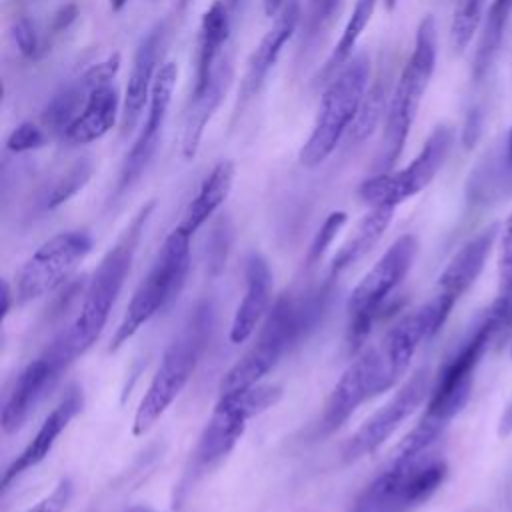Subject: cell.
I'll return each instance as SVG.
<instances>
[{
    "label": "cell",
    "instance_id": "1",
    "mask_svg": "<svg viewBox=\"0 0 512 512\" xmlns=\"http://www.w3.org/2000/svg\"><path fill=\"white\" fill-rule=\"evenodd\" d=\"M328 300V290L302 296L282 294L268 310L252 348L236 362L220 382V394L258 384L276 362L318 324Z\"/></svg>",
    "mask_w": 512,
    "mask_h": 512
},
{
    "label": "cell",
    "instance_id": "2",
    "mask_svg": "<svg viewBox=\"0 0 512 512\" xmlns=\"http://www.w3.org/2000/svg\"><path fill=\"white\" fill-rule=\"evenodd\" d=\"M152 210L154 202H148L136 212V216L130 220V224L120 234L116 244L104 254L98 268L90 276L80 312L76 320L64 330L66 342L76 358L82 356L98 340L102 328L106 326L110 310L130 272L140 236Z\"/></svg>",
    "mask_w": 512,
    "mask_h": 512
},
{
    "label": "cell",
    "instance_id": "3",
    "mask_svg": "<svg viewBox=\"0 0 512 512\" xmlns=\"http://www.w3.org/2000/svg\"><path fill=\"white\" fill-rule=\"evenodd\" d=\"M212 324L214 308L210 302H200L190 310L180 332L168 344L160 366L136 408L132 424L134 436H144L184 390L210 340Z\"/></svg>",
    "mask_w": 512,
    "mask_h": 512
},
{
    "label": "cell",
    "instance_id": "4",
    "mask_svg": "<svg viewBox=\"0 0 512 512\" xmlns=\"http://www.w3.org/2000/svg\"><path fill=\"white\" fill-rule=\"evenodd\" d=\"M436 54H438L436 22L428 14L418 24L412 54L406 60L398 76V82L390 94L386 120H384L382 150L378 156L380 172H390L394 162L404 150L412 122L418 114L420 102L432 80V74L436 68Z\"/></svg>",
    "mask_w": 512,
    "mask_h": 512
},
{
    "label": "cell",
    "instance_id": "5",
    "mask_svg": "<svg viewBox=\"0 0 512 512\" xmlns=\"http://www.w3.org/2000/svg\"><path fill=\"white\" fill-rule=\"evenodd\" d=\"M190 238L192 236L178 226L166 236L152 268L130 298L124 318L112 336L110 350H118L146 322L178 298L190 270Z\"/></svg>",
    "mask_w": 512,
    "mask_h": 512
},
{
    "label": "cell",
    "instance_id": "6",
    "mask_svg": "<svg viewBox=\"0 0 512 512\" xmlns=\"http://www.w3.org/2000/svg\"><path fill=\"white\" fill-rule=\"evenodd\" d=\"M368 78L370 58L366 54H358L350 58L344 68L328 82L312 132L298 154L302 166L316 168L334 152L344 132L356 120L368 90Z\"/></svg>",
    "mask_w": 512,
    "mask_h": 512
},
{
    "label": "cell",
    "instance_id": "7",
    "mask_svg": "<svg viewBox=\"0 0 512 512\" xmlns=\"http://www.w3.org/2000/svg\"><path fill=\"white\" fill-rule=\"evenodd\" d=\"M446 476V462L430 452L410 460H392L366 486L352 512H408L424 504Z\"/></svg>",
    "mask_w": 512,
    "mask_h": 512
},
{
    "label": "cell",
    "instance_id": "8",
    "mask_svg": "<svg viewBox=\"0 0 512 512\" xmlns=\"http://www.w3.org/2000/svg\"><path fill=\"white\" fill-rule=\"evenodd\" d=\"M498 338H502L498 328L488 312H484L432 380L426 412L422 416L448 426L450 420L460 414L472 394L474 372L486 350Z\"/></svg>",
    "mask_w": 512,
    "mask_h": 512
},
{
    "label": "cell",
    "instance_id": "9",
    "mask_svg": "<svg viewBox=\"0 0 512 512\" xmlns=\"http://www.w3.org/2000/svg\"><path fill=\"white\" fill-rule=\"evenodd\" d=\"M416 252L418 240L412 234L400 236L352 290L348 298V346L352 352L360 348L372 324L380 318L386 300L410 272Z\"/></svg>",
    "mask_w": 512,
    "mask_h": 512
},
{
    "label": "cell",
    "instance_id": "10",
    "mask_svg": "<svg viewBox=\"0 0 512 512\" xmlns=\"http://www.w3.org/2000/svg\"><path fill=\"white\" fill-rule=\"evenodd\" d=\"M280 398L282 388L272 384H254L244 390L220 394L214 412L198 438L194 468L208 470L228 456L242 438L246 422L272 408Z\"/></svg>",
    "mask_w": 512,
    "mask_h": 512
},
{
    "label": "cell",
    "instance_id": "11",
    "mask_svg": "<svg viewBox=\"0 0 512 512\" xmlns=\"http://www.w3.org/2000/svg\"><path fill=\"white\" fill-rule=\"evenodd\" d=\"M452 142V128L446 124L436 126L426 138L418 156L408 166H404L402 170L378 172L366 178L358 188V196L370 206L396 208L398 204L422 192L434 180L450 154Z\"/></svg>",
    "mask_w": 512,
    "mask_h": 512
},
{
    "label": "cell",
    "instance_id": "12",
    "mask_svg": "<svg viewBox=\"0 0 512 512\" xmlns=\"http://www.w3.org/2000/svg\"><path fill=\"white\" fill-rule=\"evenodd\" d=\"M454 300L436 292L428 302L402 316L376 346L382 368V390H390L406 374L416 350L448 320Z\"/></svg>",
    "mask_w": 512,
    "mask_h": 512
},
{
    "label": "cell",
    "instance_id": "13",
    "mask_svg": "<svg viewBox=\"0 0 512 512\" xmlns=\"http://www.w3.org/2000/svg\"><path fill=\"white\" fill-rule=\"evenodd\" d=\"M92 248V238L84 230L60 232L46 240L20 268L16 276L14 300L28 304L56 290Z\"/></svg>",
    "mask_w": 512,
    "mask_h": 512
},
{
    "label": "cell",
    "instance_id": "14",
    "mask_svg": "<svg viewBox=\"0 0 512 512\" xmlns=\"http://www.w3.org/2000/svg\"><path fill=\"white\" fill-rule=\"evenodd\" d=\"M74 360L76 356L70 350L64 332H60L38 358L22 368L2 404L0 424L6 434L16 432L26 422L30 412L52 390L60 374Z\"/></svg>",
    "mask_w": 512,
    "mask_h": 512
},
{
    "label": "cell",
    "instance_id": "15",
    "mask_svg": "<svg viewBox=\"0 0 512 512\" xmlns=\"http://www.w3.org/2000/svg\"><path fill=\"white\" fill-rule=\"evenodd\" d=\"M432 378L428 368H420L404 382V386L378 410L374 412L342 450L344 462H354L366 454L378 450L398 428L400 424L430 396Z\"/></svg>",
    "mask_w": 512,
    "mask_h": 512
},
{
    "label": "cell",
    "instance_id": "16",
    "mask_svg": "<svg viewBox=\"0 0 512 512\" xmlns=\"http://www.w3.org/2000/svg\"><path fill=\"white\" fill-rule=\"evenodd\" d=\"M176 78H178L176 62L168 60L158 68L154 82H152V90H150L148 114H146L144 126L140 130L138 138L134 140V144L130 146V150L126 152L122 168H120L118 194L124 192L126 188H130L144 174L148 164L152 162V158L158 150L160 138H162L164 122H166L174 86H176Z\"/></svg>",
    "mask_w": 512,
    "mask_h": 512
},
{
    "label": "cell",
    "instance_id": "17",
    "mask_svg": "<svg viewBox=\"0 0 512 512\" xmlns=\"http://www.w3.org/2000/svg\"><path fill=\"white\" fill-rule=\"evenodd\" d=\"M382 392V368L378 350L376 346L366 348L348 364L328 394L320 418V430L324 434L334 432L356 412L360 404Z\"/></svg>",
    "mask_w": 512,
    "mask_h": 512
},
{
    "label": "cell",
    "instance_id": "18",
    "mask_svg": "<svg viewBox=\"0 0 512 512\" xmlns=\"http://www.w3.org/2000/svg\"><path fill=\"white\" fill-rule=\"evenodd\" d=\"M160 44H162V26L156 24L152 30L146 32V36H142V40L134 50L128 84L122 100V114H120L122 134H130L136 128L144 112V106L150 100L152 82L158 72L156 64L160 56Z\"/></svg>",
    "mask_w": 512,
    "mask_h": 512
},
{
    "label": "cell",
    "instance_id": "19",
    "mask_svg": "<svg viewBox=\"0 0 512 512\" xmlns=\"http://www.w3.org/2000/svg\"><path fill=\"white\" fill-rule=\"evenodd\" d=\"M84 396L78 386L68 388L64 398L52 408V412L44 418L34 438L28 442V446L12 460V464L6 468L2 476V488L6 490L18 476H22L26 470L40 464L52 450L58 436L68 428L72 418L82 410Z\"/></svg>",
    "mask_w": 512,
    "mask_h": 512
},
{
    "label": "cell",
    "instance_id": "20",
    "mask_svg": "<svg viewBox=\"0 0 512 512\" xmlns=\"http://www.w3.org/2000/svg\"><path fill=\"white\" fill-rule=\"evenodd\" d=\"M244 278L246 290L230 326L232 344H242L256 332V328L268 314L272 298V272L262 256L250 254L246 258Z\"/></svg>",
    "mask_w": 512,
    "mask_h": 512
},
{
    "label": "cell",
    "instance_id": "21",
    "mask_svg": "<svg viewBox=\"0 0 512 512\" xmlns=\"http://www.w3.org/2000/svg\"><path fill=\"white\" fill-rule=\"evenodd\" d=\"M298 20H300L298 0H286L284 8L274 18L272 26L266 30V34L262 36V40L258 42V46L254 48V52L248 60V68H246V74H244V80L240 86L242 100L252 98L260 90L268 72L276 64L284 44L294 36Z\"/></svg>",
    "mask_w": 512,
    "mask_h": 512
},
{
    "label": "cell",
    "instance_id": "22",
    "mask_svg": "<svg viewBox=\"0 0 512 512\" xmlns=\"http://www.w3.org/2000/svg\"><path fill=\"white\" fill-rule=\"evenodd\" d=\"M230 82H232V60L220 58L208 84L200 92H192V104L184 120L182 142H180L184 160H192L196 156L202 142V134L210 118L214 116L216 108L220 106Z\"/></svg>",
    "mask_w": 512,
    "mask_h": 512
},
{
    "label": "cell",
    "instance_id": "23",
    "mask_svg": "<svg viewBox=\"0 0 512 512\" xmlns=\"http://www.w3.org/2000/svg\"><path fill=\"white\" fill-rule=\"evenodd\" d=\"M498 234V226L492 224L478 232L474 238H470L446 264L438 278V292L452 298L454 302L460 300V296L478 280L480 272L484 270V264L490 256V250L494 246Z\"/></svg>",
    "mask_w": 512,
    "mask_h": 512
},
{
    "label": "cell",
    "instance_id": "24",
    "mask_svg": "<svg viewBox=\"0 0 512 512\" xmlns=\"http://www.w3.org/2000/svg\"><path fill=\"white\" fill-rule=\"evenodd\" d=\"M122 114L118 90L112 84L98 86L88 94L82 112L64 130L62 138L70 144H90L102 138Z\"/></svg>",
    "mask_w": 512,
    "mask_h": 512
},
{
    "label": "cell",
    "instance_id": "25",
    "mask_svg": "<svg viewBox=\"0 0 512 512\" xmlns=\"http://www.w3.org/2000/svg\"><path fill=\"white\" fill-rule=\"evenodd\" d=\"M228 36H230V6L224 0H216L202 14L200 36H198L196 80H194L192 92H200L208 84L220 60V50L224 48Z\"/></svg>",
    "mask_w": 512,
    "mask_h": 512
},
{
    "label": "cell",
    "instance_id": "26",
    "mask_svg": "<svg viewBox=\"0 0 512 512\" xmlns=\"http://www.w3.org/2000/svg\"><path fill=\"white\" fill-rule=\"evenodd\" d=\"M236 168L230 160H220L208 176L202 180L196 196L188 204L178 228L186 234H194L228 198L232 184H234Z\"/></svg>",
    "mask_w": 512,
    "mask_h": 512
},
{
    "label": "cell",
    "instance_id": "27",
    "mask_svg": "<svg viewBox=\"0 0 512 512\" xmlns=\"http://www.w3.org/2000/svg\"><path fill=\"white\" fill-rule=\"evenodd\" d=\"M394 206H372L370 212L358 222L354 234L348 238V242L336 252V256L332 258V266H330V276H338L344 268H348L350 264L358 262L384 234V230L388 228L392 216H394Z\"/></svg>",
    "mask_w": 512,
    "mask_h": 512
},
{
    "label": "cell",
    "instance_id": "28",
    "mask_svg": "<svg viewBox=\"0 0 512 512\" xmlns=\"http://www.w3.org/2000/svg\"><path fill=\"white\" fill-rule=\"evenodd\" d=\"M512 16V0H492L488 12L482 22V32L476 44L474 62H472V78L480 82L490 70L494 58L498 56L504 30Z\"/></svg>",
    "mask_w": 512,
    "mask_h": 512
},
{
    "label": "cell",
    "instance_id": "29",
    "mask_svg": "<svg viewBox=\"0 0 512 512\" xmlns=\"http://www.w3.org/2000/svg\"><path fill=\"white\" fill-rule=\"evenodd\" d=\"M500 336L512 332V212L504 222L498 254V290L492 304L486 308Z\"/></svg>",
    "mask_w": 512,
    "mask_h": 512
},
{
    "label": "cell",
    "instance_id": "30",
    "mask_svg": "<svg viewBox=\"0 0 512 512\" xmlns=\"http://www.w3.org/2000/svg\"><path fill=\"white\" fill-rule=\"evenodd\" d=\"M378 0H356L354 8L350 12V18L344 24V30L336 42V46L332 48L330 56L326 58L322 70H320V78L322 80H332L336 76V72H340L344 68V64L350 60L352 50L356 48L364 28L368 26L374 10H376Z\"/></svg>",
    "mask_w": 512,
    "mask_h": 512
},
{
    "label": "cell",
    "instance_id": "31",
    "mask_svg": "<svg viewBox=\"0 0 512 512\" xmlns=\"http://www.w3.org/2000/svg\"><path fill=\"white\" fill-rule=\"evenodd\" d=\"M88 90L82 86V82L76 78L68 86H64L60 92L52 96V100L46 104L42 112V124L52 132V134H64V130L72 124V120L82 112L86 100H88Z\"/></svg>",
    "mask_w": 512,
    "mask_h": 512
},
{
    "label": "cell",
    "instance_id": "32",
    "mask_svg": "<svg viewBox=\"0 0 512 512\" xmlns=\"http://www.w3.org/2000/svg\"><path fill=\"white\" fill-rule=\"evenodd\" d=\"M486 0H458L450 24V42L456 52H462L484 22Z\"/></svg>",
    "mask_w": 512,
    "mask_h": 512
},
{
    "label": "cell",
    "instance_id": "33",
    "mask_svg": "<svg viewBox=\"0 0 512 512\" xmlns=\"http://www.w3.org/2000/svg\"><path fill=\"white\" fill-rule=\"evenodd\" d=\"M386 92L382 88L380 82H376L372 88L366 90L364 94V100L360 104V110L356 114V120L352 122V138L356 142H362L366 140L374 130L376 126L380 124L384 112H386Z\"/></svg>",
    "mask_w": 512,
    "mask_h": 512
},
{
    "label": "cell",
    "instance_id": "34",
    "mask_svg": "<svg viewBox=\"0 0 512 512\" xmlns=\"http://www.w3.org/2000/svg\"><path fill=\"white\" fill-rule=\"evenodd\" d=\"M92 176V164L90 160L82 158L78 160L76 164H72L56 182L54 186L50 188L46 200H44V208L52 210V208H58L60 204L68 202L76 192H80L86 182L90 180Z\"/></svg>",
    "mask_w": 512,
    "mask_h": 512
},
{
    "label": "cell",
    "instance_id": "35",
    "mask_svg": "<svg viewBox=\"0 0 512 512\" xmlns=\"http://www.w3.org/2000/svg\"><path fill=\"white\" fill-rule=\"evenodd\" d=\"M344 224H346V212H342V210L330 212L326 216V220L318 228V232H316V236H314V240L308 248L306 266H314L316 262H320V258L326 254V250L330 248V244L334 242V238L338 236V232L342 230Z\"/></svg>",
    "mask_w": 512,
    "mask_h": 512
},
{
    "label": "cell",
    "instance_id": "36",
    "mask_svg": "<svg viewBox=\"0 0 512 512\" xmlns=\"http://www.w3.org/2000/svg\"><path fill=\"white\" fill-rule=\"evenodd\" d=\"M44 142H46V136L36 124L22 122L10 132V136L6 140V148L10 152H28V150H36V148L44 146Z\"/></svg>",
    "mask_w": 512,
    "mask_h": 512
},
{
    "label": "cell",
    "instance_id": "37",
    "mask_svg": "<svg viewBox=\"0 0 512 512\" xmlns=\"http://www.w3.org/2000/svg\"><path fill=\"white\" fill-rule=\"evenodd\" d=\"M118 68H120V54L114 52V54H110L108 58H104L102 62L90 66L78 80L82 82V86H84L88 92H92V90H96L98 86L110 84L112 78L116 76Z\"/></svg>",
    "mask_w": 512,
    "mask_h": 512
},
{
    "label": "cell",
    "instance_id": "38",
    "mask_svg": "<svg viewBox=\"0 0 512 512\" xmlns=\"http://www.w3.org/2000/svg\"><path fill=\"white\" fill-rule=\"evenodd\" d=\"M12 38L22 56L34 58L40 52V36L28 18L22 16L12 24Z\"/></svg>",
    "mask_w": 512,
    "mask_h": 512
},
{
    "label": "cell",
    "instance_id": "39",
    "mask_svg": "<svg viewBox=\"0 0 512 512\" xmlns=\"http://www.w3.org/2000/svg\"><path fill=\"white\" fill-rule=\"evenodd\" d=\"M70 498H72V482L68 478H62L48 496H44L26 512H62L68 506Z\"/></svg>",
    "mask_w": 512,
    "mask_h": 512
},
{
    "label": "cell",
    "instance_id": "40",
    "mask_svg": "<svg viewBox=\"0 0 512 512\" xmlns=\"http://www.w3.org/2000/svg\"><path fill=\"white\" fill-rule=\"evenodd\" d=\"M76 14H78V10H76L74 4H68V6L58 8V10L52 14V18H50V28H48L50 34L64 32V30L74 22Z\"/></svg>",
    "mask_w": 512,
    "mask_h": 512
},
{
    "label": "cell",
    "instance_id": "41",
    "mask_svg": "<svg viewBox=\"0 0 512 512\" xmlns=\"http://www.w3.org/2000/svg\"><path fill=\"white\" fill-rule=\"evenodd\" d=\"M308 4L312 8V14L316 20H326L338 8L340 0H308Z\"/></svg>",
    "mask_w": 512,
    "mask_h": 512
},
{
    "label": "cell",
    "instance_id": "42",
    "mask_svg": "<svg viewBox=\"0 0 512 512\" xmlns=\"http://www.w3.org/2000/svg\"><path fill=\"white\" fill-rule=\"evenodd\" d=\"M510 434H512V400L506 404V408L502 410L500 420H498V436L504 438Z\"/></svg>",
    "mask_w": 512,
    "mask_h": 512
},
{
    "label": "cell",
    "instance_id": "43",
    "mask_svg": "<svg viewBox=\"0 0 512 512\" xmlns=\"http://www.w3.org/2000/svg\"><path fill=\"white\" fill-rule=\"evenodd\" d=\"M286 0H262V6H264V14L268 18H276L280 14V10L284 8Z\"/></svg>",
    "mask_w": 512,
    "mask_h": 512
},
{
    "label": "cell",
    "instance_id": "44",
    "mask_svg": "<svg viewBox=\"0 0 512 512\" xmlns=\"http://www.w3.org/2000/svg\"><path fill=\"white\" fill-rule=\"evenodd\" d=\"M12 290H10V286H8V282L4 280L2 282V318H6L8 316V312H10V304H12Z\"/></svg>",
    "mask_w": 512,
    "mask_h": 512
},
{
    "label": "cell",
    "instance_id": "45",
    "mask_svg": "<svg viewBox=\"0 0 512 512\" xmlns=\"http://www.w3.org/2000/svg\"><path fill=\"white\" fill-rule=\"evenodd\" d=\"M128 0H110V8L114 10V12H118V10H122L124 8V4H126Z\"/></svg>",
    "mask_w": 512,
    "mask_h": 512
},
{
    "label": "cell",
    "instance_id": "46",
    "mask_svg": "<svg viewBox=\"0 0 512 512\" xmlns=\"http://www.w3.org/2000/svg\"><path fill=\"white\" fill-rule=\"evenodd\" d=\"M508 156H510V162H512V128H510V134H508Z\"/></svg>",
    "mask_w": 512,
    "mask_h": 512
},
{
    "label": "cell",
    "instance_id": "47",
    "mask_svg": "<svg viewBox=\"0 0 512 512\" xmlns=\"http://www.w3.org/2000/svg\"><path fill=\"white\" fill-rule=\"evenodd\" d=\"M384 4H386V8H388V10H394V8H396V4H398V0H384Z\"/></svg>",
    "mask_w": 512,
    "mask_h": 512
},
{
    "label": "cell",
    "instance_id": "48",
    "mask_svg": "<svg viewBox=\"0 0 512 512\" xmlns=\"http://www.w3.org/2000/svg\"><path fill=\"white\" fill-rule=\"evenodd\" d=\"M226 4H228V6H230V10H232V8H236V6L240 4V0H226Z\"/></svg>",
    "mask_w": 512,
    "mask_h": 512
},
{
    "label": "cell",
    "instance_id": "49",
    "mask_svg": "<svg viewBox=\"0 0 512 512\" xmlns=\"http://www.w3.org/2000/svg\"><path fill=\"white\" fill-rule=\"evenodd\" d=\"M510 358H512V332H510Z\"/></svg>",
    "mask_w": 512,
    "mask_h": 512
}]
</instances>
